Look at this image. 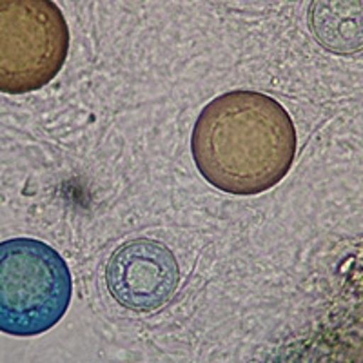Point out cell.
Here are the masks:
<instances>
[{
    "instance_id": "7a4b0ae2",
    "label": "cell",
    "mask_w": 363,
    "mask_h": 363,
    "mask_svg": "<svg viewBox=\"0 0 363 363\" xmlns=\"http://www.w3.org/2000/svg\"><path fill=\"white\" fill-rule=\"evenodd\" d=\"M73 278L66 260L35 238L0 242V333L38 336L67 313Z\"/></svg>"
},
{
    "instance_id": "5b68a950",
    "label": "cell",
    "mask_w": 363,
    "mask_h": 363,
    "mask_svg": "<svg viewBox=\"0 0 363 363\" xmlns=\"http://www.w3.org/2000/svg\"><path fill=\"white\" fill-rule=\"evenodd\" d=\"M311 31L335 53L363 48V2H316L311 6Z\"/></svg>"
},
{
    "instance_id": "3957f363",
    "label": "cell",
    "mask_w": 363,
    "mask_h": 363,
    "mask_svg": "<svg viewBox=\"0 0 363 363\" xmlns=\"http://www.w3.org/2000/svg\"><path fill=\"white\" fill-rule=\"evenodd\" d=\"M69 51L66 17L51 0H0V93L42 89Z\"/></svg>"
},
{
    "instance_id": "277c9868",
    "label": "cell",
    "mask_w": 363,
    "mask_h": 363,
    "mask_svg": "<svg viewBox=\"0 0 363 363\" xmlns=\"http://www.w3.org/2000/svg\"><path fill=\"white\" fill-rule=\"evenodd\" d=\"M106 281L120 306L153 313L173 298L180 271L173 251L157 240L136 238L120 245L106 267Z\"/></svg>"
},
{
    "instance_id": "6da1fadb",
    "label": "cell",
    "mask_w": 363,
    "mask_h": 363,
    "mask_svg": "<svg viewBox=\"0 0 363 363\" xmlns=\"http://www.w3.org/2000/svg\"><path fill=\"white\" fill-rule=\"evenodd\" d=\"M298 136L287 109L258 91H229L196 118L191 153L211 186L255 196L280 184L293 167Z\"/></svg>"
}]
</instances>
